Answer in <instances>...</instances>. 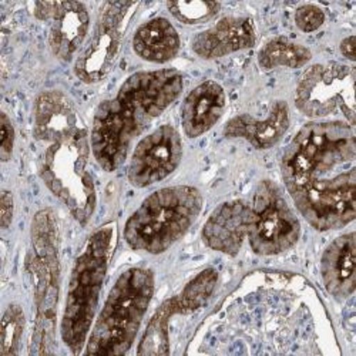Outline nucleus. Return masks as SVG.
Listing matches in <instances>:
<instances>
[{
	"label": "nucleus",
	"mask_w": 356,
	"mask_h": 356,
	"mask_svg": "<svg viewBox=\"0 0 356 356\" xmlns=\"http://www.w3.org/2000/svg\"><path fill=\"white\" fill-rule=\"evenodd\" d=\"M281 171L301 216L318 231L341 229L356 216V140L343 122H312L285 148Z\"/></svg>",
	"instance_id": "obj_1"
},
{
	"label": "nucleus",
	"mask_w": 356,
	"mask_h": 356,
	"mask_svg": "<svg viewBox=\"0 0 356 356\" xmlns=\"http://www.w3.org/2000/svg\"><path fill=\"white\" fill-rule=\"evenodd\" d=\"M183 74L175 69L137 72L114 97L95 113L90 144L99 165L113 172L129 154L133 141L183 93Z\"/></svg>",
	"instance_id": "obj_2"
},
{
	"label": "nucleus",
	"mask_w": 356,
	"mask_h": 356,
	"mask_svg": "<svg viewBox=\"0 0 356 356\" xmlns=\"http://www.w3.org/2000/svg\"><path fill=\"white\" fill-rule=\"evenodd\" d=\"M154 273L133 266L117 278L86 342V355H126L154 295Z\"/></svg>",
	"instance_id": "obj_3"
},
{
	"label": "nucleus",
	"mask_w": 356,
	"mask_h": 356,
	"mask_svg": "<svg viewBox=\"0 0 356 356\" xmlns=\"http://www.w3.org/2000/svg\"><path fill=\"white\" fill-rule=\"evenodd\" d=\"M202 195L191 186L164 187L148 195L124 225V240L134 251L159 255L188 232L202 210Z\"/></svg>",
	"instance_id": "obj_4"
},
{
	"label": "nucleus",
	"mask_w": 356,
	"mask_h": 356,
	"mask_svg": "<svg viewBox=\"0 0 356 356\" xmlns=\"http://www.w3.org/2000/svg\"><path fill=\"white\" fill-rule=\"evenodd\" d=\"M114 225L106 224L88 236L70 275L60 335L72 353L79 355L92 331L100 293L108 270Z\"/></svg>",
	"instance_id": "obj_5"
},
{
	"label": "nucleus",
	"mask_w": 356,
	"mask_h": 356,
	"mask_svg": "<svg viewBox=\"0 0 356 356\" xmlns=\"http://www.w3.org/2000/svg\"><path fill=\"white\" fill-rule=\"evenodd\" d=\"M32 248L26 268L35 288L36 322L31 353L54 352L58 291H60V258H58V227L50 209L40 210L32 221Z\"/></svg>",
	"instance_id": "obj_6"
},
{
	"label": "nucleus",
	"mask_w": 356,
	"mask_h": 356,
	"mask_svg": "<svg viewBox=\"0 0 356 356\" xmlns=\"http://www.w3.org/2000/svg\"><path fill=\"white\" fill-rule=\"evenodd\" d=\"M90 148V137L81 126L49 143L40 161L43 183L80 225H87L92 220L97 204L95 180L87 170Z\"/></svg>",
	"instance_id": "obj_7"
},
{
	"label": "nucleus",
	"mask_w": 356,
	"mask_h": 356,
	"mask_svg": "<svg viewBox=\"0 0 356 356\" xmlns=\"http://www.w3.org/2000/svg\"><path fill=\"white\" fill-rule=\"evenodd\" d=\"M355 81L352 66L331 62L309 67L295 90V104L301 113L322 118L341 111L349 126L355 124Z\"/></svg>",
	"instance_id": "obj_8"
},
{
	"label": "nucleus",
	"mask_w": 356,
	"mask_h": 356,
	"mask_svg": "<svg viewBox=\"0 0 356 356\" xmlns=\"http://www.w3.org/2000/svg\"><path fill=\"white\" fill-rule=\"evenodd\" d=\"M250 209L247 236L255 254L278 255L298 243L301 236L300 220L273 181L259 183Z\"/></svg>",
	"instance_id": "obj_9"
},
{
	"label": "nucleus",
	"mask_w": 356,
	"mask_h": 356,
	"mask_svg": "<svg viewBox=\"0 0 356 356\" xmlns=\"http://www.w3.org/2000/svg\"><path fill=\"white\" fill-rule=\"evenodd\" d=\"M133 2H106L95 27L93 36L74 63V74L86 84L104 80L113 70L122 49L124 20Z\"/></svg>",
	"instance_id": "obj_10"
},
{
	"label": "nucleus",
	"mask_w": 356,
	"mask_h": 356,
	"mask_svg": "<svg viewBox=\"0 0 356 356\" xmlns=\"http://www.w3.org/2000/svg\"><path fill=\"white\" fill-rule=\"evenodd\" d=\"M218 273L207 268L194 277L180 293L165 300L154 312L141 337L138 355H170V321L175 315L193 314L202 308L216 291Z\"/></svg>",
	"instance_id": "obj_11"
},
{
	"label": "nucleus",
	"mask_w": 356,
	"mask_h": 356,
	"mask_svg": "<svg viewBox=\"0 0 356 356\" xmlns=\"http://www.w3.org/2000/svg\"><path fill=\"white\" fill-rule=\"evenodd\" d=\"M183 140L172 126L164 124L136 145L127 177L131 186L145 188L171 175L183 159Z\"/></svg>",
	"instance_id": "obj_12"
},
{
	"label": "nucleus",
	"mask_w": 356,
	"mask_h": 356,
	"mask_svg": "<svg viewBox=\"0 0 356 356\" xmlns=\"http://www.w3.org/2000/svg\"><path fill=\"white\" fill-rule=\"evenodd\" d=\"M35 16L51 20L49 43L53 54L69 62L81 47L90 26V16L80 2H38Z\"/></svg>",
	"instance_id": "obj_13"
},
{
	"label": "nucleus",
	"mask_w": 356,
	"mask_h": 356,
	"mask_svg": "<svg viewBox=\"0 0 356 356\" xmlns=\"http://www.w3.org/2000/svg\"><path fill=\"white\" fill-rule=\"evenodd\" d=\"M250 214V205L241 200L222 202L204 224V244L214 251L235 257L241 251L248 234Z\"/></svg>",
	"instance_id": "obj_14"
},
{
	"label": "nucleus",
	"mask_w": 356,
	"mask_h": 356,
	"mask_svg": "<svg viewBox=\"0 0 356 356\" xmlns=\"http://www.w3.org/2000/svg\"><path fill=\"white\" fill-rule=\"evenodd\" d=\"M255 42V27L250 17L227 16L213 27L198 33L191 42V49L198 57L214 60L251 49Z\"/></svg>",
	"instance_id": "obj_15"
},
{
	"label": "nucleus",
	"mask_w": 356,
	"mask_h": 356,
	"mask_svg": "<svg viewBox=\"0 0 356 356\" xmlns=\"http://www.w3.org/2000/svg\"><path fill=\"white\" fill-rule=\"evenodd\" d=\"M227 96L221 84L205 80L187 95L181 107V124L188 138H197L210 131L222 117Z\"/></svg>",
	"instance_id": "obj_16"
},
{
	"label": "nucleus",
	"mask_w": 356,
	"mask_h": 356,
	"mask_svg": "<svg viewBox=\"0 0 356 356\" xmlns=\"http://www.w3.org/2000/svg\"><path fill=\"white\" fill-rule=\"evenodd\" d=\"M322 282L337 300H346L356 286V238L355 232L335 238L321 258Z\"/></svg>",
	"instance_id": "obj_17"
},
{
	"label": "nucleus",
	"mask_w": 356,
	"mask_h": 356,
	"mask_svg": "<svg viewBox=\"0 0 356 356\" xmlns=\"http://www.w3.org/2000/svg\"><path fill=\"white\" fill-rule=\"evenodd\" d=\"M291 124L289 107L285 102H275L268 117L258 120L250 114L232 117L224 127L227 138H243L257 150H268L281 141Z\"/></svg>",
	"instance_id": "obj_18"
},
{
	"label": "nucleus",
	"mask_w": 356,
	"mask_h": 356,
	"mask_svg": "<svg viewBox=\"0 0 356 356\" xmlns=\"http://www.w3.org/2000/svg\"><path fill=\"white\" fill-rule=\"evenodd\" d=\"M81 127L73 102L62 92L47 90L38 96L33 108V136L51 143Z\"/></svg>",
	"instance_id": "obj_19"
},
{
	"label": "nucleus",
	"mask_w": 356,
	"mask_h": 356,
	"mask_svg": "<svg viewBox=\"0 0 356 356\" xmlns=\"http://www.w3.org/2000/svg\"><path fill=\"white\" fill-rule=\"evenodd\" d=\"M180 36L165 17H154L141 24L133 38L134 53L143 60L163 65L180 51Z\"/></svg>",
	"instance_id": "obj_20"
},
{
	"label": "nucleus",
	"mask_w": 356,
	"mask_h": 356,
	"mask_svg": "<svg viewBox=\"0 0 356 356\" xmlns=\"http://www.w3.org/2000/svg\"><path fill=\"white\" fill-rule=\"evenodd\" d=\"M312 53L308 47L285 38H275L258 53V63L265 70L277 67L300 69L309 63Z\"/></svg>",
	"instance_id": "obj_21"
},
{
	"label": "nucleus",
	"mask_w": 356,
	"mask_h": 356,
	"mask_svg": "<svg viewBox=\"0 0 356 356\" xmlns=\"http://www.w3.org/2000/svg\"><path fill=\"white\" fill-rule=\"evenodd\" d=\"M26 318L20 305L10 304L2 318L0 331V355L13 356L19 353L22 338L24 334Z\"/></svg>",
	"instance_id": "obj_22"
},
{
	"label": "nucleus",
	"mask_w": 356,
	"mask_h": 356,
	"mask_svg": "<svg viewBox=\"0 0 356 356\" xmlns=\"http://www.w3.org/2000/svg\"><path fill=\"white\" fill-rule=\"evenodd\" d=\"M168 12L184 24H201L216 17L221 9L218 2L207 0H191V2H168Z\"/></svg>",
	"instance_id": "obj_23"
},
{
	"label": "nucleus",
	"mask_w": 356,
	"mask_h": 356,
	"mask_svg": "<svg viewBox=\"0 0 356 356\" xmlns=\"http://www.w3.org/2000/svg\"><path fill=\"white\" fill-rule=\"evenodd\" d=\"M325 23V13L316 5H302L295 12V24L304 33H312L318 31Z\"/></svg>",
	"instance_id": "obj_24"
},
{
	"label": "nucleus",
	"mask_w": 356,
	"mask_h": 356,
	"mask_svg": "<svg viewBox=\"0 0 356 356\" xmlns=\"http://www.w3.org/2000/svg\"><path fill=\"white\" fill-rule=\"evenodd\" d=\"M0 131H2V141H0V159L3 163L9 161L13 154L15 147V129L6 113L0 114Z\"/></svg>",
	"instance_id": "obj_25"
},
{
	"label": "nucleus",
	"mask_w": 356,
	"mask_h": 356,
	"mask_svg": "<svg viewBox=\"0 0 356 356\" xmlns=\"http://www.w3.org/2000/svg\"><path fill=\"white\" fill-rule=\"evenodd\" d=\"M15 213V200L12 193L3 190L0 194V225L3 229L9 228L13 221Z\"/></svg>",
	"instance_id": "obj_26"
},
{
	"label": "nucleus",
	"mask_w": 356,
	"mask_h": 356,
	"mask_svg": "<svg viewBox=\"0 0 356 356\" xmlns=\"http://www.w3.org/2000/svg\"><path fill=\"white\" fill-rule=\"evenodd\" d=\"M341 53L345 56L348 60L355 62V36H349L341 42Z\"/></svg>",
	"instance_id": "obj_27"
}]
</instances>
